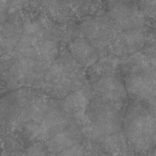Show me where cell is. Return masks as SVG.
<instances>
[{"label": "cell", "mask_w": 156, "mask_h": 156, "mask_svg": "<svg viewBox=\"0 0 156 156\" xmlns=\"http://www.w3.org/2000/svg\"><path fill=\"white\" fill-rule=\"evenodd\" d=\"M143 57L156 69V32H153L147 38L142 48Z\"/></svg>", "instance_id": "12"}, {"label": "cell", "mask_w": 156, "mask_h": 156, "mask_svg": "<svg viewBox=\"0 0 156 156\" xmlns=\"http://www.w3.org/2000/svg\"><path fill=\"white\" fill-rule=\"evenodd\" d=\"M97 156H113L110 154H102L100 155Z\"/></svg>", "instance_id": "18"}, {"label": "cell", "mask_w": 156, "mask_h": 156, "mask_svg": "<svg viewBox=\"0 0 156 156\" xmlns=\"http://www.w3.org/2000/svg\"><path fill=\"white\" fill-rule=\"evenodd\" d=\"M147 37L146 27L122 31L110 48L115 56L120 57L134 54L142 49Z\"/></svg>", "instance_id": "8"}, {"label": "cell", "mask_w": 156, "mask_h": 156, "mask_svg": "<svg viewBox=\"0 0 156 156\" xmlns=\"http://www.w3.org/2000/svg\"><path fill=\"white\" fill-rule=\"evenodd\" d=\"M57 156H88L86 149L81 143L62 151Z\"/></svg>", "instance_id": "14"}, {"label": "cell", "mask_w": 156, "mask_h": 156, "mask_svg": "<svg viewBox=\"0 0 156 156\" xmlns=\"http://www.w3.org/2000/svg\"><path fill=\"white\" fill-rule=\"evenodd\" d=\"M81 31L98 51L105 47L111 48L122 31L109 17H94L83 22Z\"/></svg>", "instance_id": "6"}, {"label": "cell", "mask_w": 156, "mask_h": 156, "mask_svg": "<svg viewBox=\"0 0 156 156\" xmlns=\"http://www.w3.org/2000/svg\"><path fill=\"white\" fill-rule=\"evenodd\" d=\"M1 156H27L22 150H8L2 152Z\"/></svg>", "instance_id": "16"}, {"label": "cell", "mask_w": 156, "mask_h": 156, "mask_svg": "<svg viewBox=\"0 0 156 156\" xmlns=\"http://www.w3.org/2000/svg\"><path fill=\"white\" fill-rule=\"evenodd\" d=\"M81 131L73 123L45 143L48 152L58 154L80 143Z\"/></svg>", "instance_id": "10"}, {"label": "cell", "mask_w": 156, "mask_h": 156, "mask_svg": "<svg viewBox=\"0 0 156 156\" xmlns=\"http://www.w3.org/2000/svg\"><path fill=\"white\" fill-rule=\"evenodd\" d=\"M122 77L127 95L137 101L156 102V69L141 55L123 66Z\"/></svg>", "instance_id": "5"}, {"label": "cell", "mask_w": 156, "mask_h": 156, "mask_svg": "<svg viewBox=\"0 0 156 156\" xmlns=\"http://www.w3.org/2000/svg\"><path fill=\"white\" fill-rule=\"evenodd\" d=\"M40 142L31 143L25 150L27 156H47L48 151L46 144Z\"/></svg>", "instance_id": "13"}, {"label": "cell", "mask_w": 156, "mask_h": 156, "mask_svg": "<svg viewBox=\"0 0 156 156\" xmlns=\"http://www.w3.org/2000/svg\"><path fill=\"white\" fill-rule=\"evenodd\" d=\"M155 14H156V15H155L156 16V13Z\"/></svg>", "instance_id": "20"}, {"label": "cell", "mask_w": 156, "mask_h": 156, "mask_svg": "<svg viewBox=\"0 0 156 156\" xmlns=\"http://www.w3.org/2000/svg\"><path fill=\"white\" fill-rule=\"evenodd\" d=\"M121 110L114 104L92 97L86 111L78 118L81 121L83 131L88 137L104 143L109 137L121 132Z\"/></svg>", "instance_id": "4"}, {"label": "cell", "mask_w": 156, "mask_h": 156, "mask_svg": "<svg viewBox=\"0 0 156 156\" xmlns=\"http://www.w3.org/2000/svg\"><path fill=\"white\" fill-rule=\"evenodd\" d=\"M68 51L84 69L91 67L100 59V54L96 47L83 36H79L71 41Z\"/></svg>", "instance_id": "9"}, {"label": "cell", "mask_w": 156, "mask_h": 156, "mask_svg": "<svg viewBox=\"0 0 156 156\" xmlns=\"http://www.w3.org/2000/svg\"><path fill=\"white\" fill-rule=\"evenodd\" d=\"M108 17L121 30H133L145 26L144 14L136 5L126 2H118L109 11Z\"/></svg>", "instance_id": "7"}, {"label": "cell", "mask_w": 156, "mask_h": 156, "mask_svg": "<svg viewBox=\"0 0 156 156\" xmlns=\"http://www.w3.org/2000/svg\"><path fill=\"white\" fill-rule=\"evenodd\" d=\"M8 9L7 2L0 1V24H2L7 19Z\"/></svg>", "instance_id": "15"}, {"label": "cell", "mask_w": 156, "mask_h": 156, "mask_svg": "<svg viewBox=\"0 0 156 156\" xmlns=\"http://www.w3.org/2000/svg\"><path fill=\"white\" fill-rule=\"evenodd\" d=\"M47 97L42 90L33 88H20L2 96L0 132L22 145L30 142Z\"/></svg>", "instance_id": "1"}, {"label": "cell", "mask_w": 156, "mask_h": 156, "mask_svg": "<svg viewBox=\"0 0 156 156\" xmlns=\"http://www.w3.org/2000/svg\"><path fill=\"white\" fill-rule=\"evenodd\" d=\"M122 130L129 149L146 154L156 148V102L134 101L126 109Z\"/></svg>", "instance_id": "2"}, {"label": "cell", "mask_w": 156, "mask_h": 156, "mask_svg": "<svg viewBox=\"0 0 156 156\" xmlns=\"http://www.w3.org/2000/svg\"><path fill=\"white\" fill-rule=\"evenodd\" d=\"M68 50L60 51L41 82V89L48 95L61 100L86 84V72Z\"/></svg>", "instance_id": "3"}, {"label": "cell", "mask_w": 156, "mask_h": 156, "mask_svg": "<svg viewBox=\"0 0 156 156\" xmlns=\"http://www.w3.org/2000/svg\"><path fill=\"white\" fill-rule=\"evenodd\" d=\"M3 28L2 25L0 24V53L2 49L3 45Z\"/></svg>", "instance_id": "17"}, {"label": "cell", "mask_w": 156, "mask_h": 156, "mask_svg": "<svg viewBox=\"0 0 156 156\" xmlns=\"http://www.w3.org/2000/svg\"><path fill=\"white\" fill-rule=\"evenodd\" d=\"M92 98V89L90 84H85L60 100L65 111L73 117H79L84 113Z\"/></svg>", "instance_id": "11"}, {"label": "cell", "mask_w": 156, "mask_h": 156, "mask_svg": "<svg viewBox=\"0 0 156 156\" xmlns=\"http://www.w3.org/2000/svg\"><path fill=\"white\" fill-rule=\"evenodd\" d=\"M2 148H1V143H0V156H1V154H2Z\"/></svg>", "instance_id": "19"}]
</instances>
